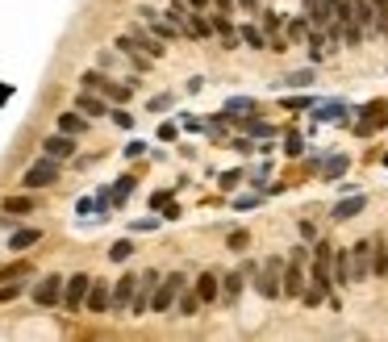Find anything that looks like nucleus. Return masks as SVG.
<instances>
[{
    "label": "nucleus",
    "mask_w": 388,
    "mask_h": 342,
    "mask_svg": "<svg viewBox=\"0 0 388 342\" xmlns=\"http://www.w3.org/2000/svg\"><path fill=\"white\" fill-rule=\"evenodd\" d=\"M54 180H59V159H50V155H46V159H38V163H29V167H25L21 188H25V192H29V188H50Z\"/></svg>",
    "instance_id": "nucleus-1"
},
{
    "label": "nucleus",
    "mask_w": 388,
    "mask_h": 342,
    "mask_svg": "<svg viewBox=\"0 0 388 342\" xmlns=\"http://www.w3.org/2000/svg\"><path fill=\"white\" fill-rule=\"evenodd\" d=\"M159 272H142L138 276V284H134V297H130V313L134 318H142L146 309H150V297H155V288H159Z\"/></svg>",
    "instance_id": "nucleus-2"
},
{
    "label": "nucleus",
    "mask_w": 388,
    "mask_h": 342,
    "mask_svg": "<svg viewBox=\"0 0 388 342\" xmlns=\"http://www.w3.org/2000/svg\"><path fill=\"white\" fill-rule=\"evenodd\" d=\"M188 284V276H167V280H159V288H155V297H150V309L155 313H167L171 305H176V297H180V288Z\"/></svg>",
    "instance_id": "nucleus-3"
},
{
    "label": "nucleus",
    "mask_w": 388,
    "mask_h": 342,
    "mask_svg": "<svg viewBox=\"0 0 388 342\" xmlns=\"http://www.w3.org/2000/svg\"><path fill=\"white\" fill-rule=\"evenodd\" d=\"M280 276H284V263L280 259H267L263 272H259V280H255V288L272 301V297H280Z\"/></svg>",
    "instance_id": "nucleus-4"
},
{
    "label": "nucleus",
    "mask_w": 388,
    "mask_h": 342,
    "mask_svg": "<svg viewBox=\"0 0 388 342\" xmlns=\"http://www.w3.org/2000/svg\"><path fill=\"white\" fill-rule=\"evenodd\" d=\"M59 297H63V276H42V284L33 288V305L54 309V305H59Z\"/></svg>",
    "instance_id": "nucleus-5"
},
{
    "label": "nucleus",
    "mask_w": 388,
    "mask_h": 342,
    "mask_svg": "<svg viewBox=\"0 0 388 342\" xmlns=\"http://www.w3.org/2000/svg\"><path fill=\"white\" fill-rule=\"evenodd\" d=\"M351 276L355 280H368L372 276V242H355L351 247Z\"/></svg>",
    "instance_id": "nucleus-6"
},
{
    "label": "nucleus",
    "mask_w": 388,
    "mask_h": 342,
    "mask_svg": "<svg viewBox=\"0 0 388 342\" xmlns=\"http://www.w3.org/2000/svg\"><path fill=\"white\" fill-rule=\"evenodd\" d=\"M305 293V276H301V259H293L280 276V297H301Z\"/></svg>",
    "instance_id": "nucleus-7"
},
{
    "label": "nucleus",
    "mask_w": 388,
    "mask_h": 342,
    "mask_svg": "<svg viewBox=\"0 0 388 342\" xmlns=\"http://www.w3.org/2000/svg\"><path fill=\"white\" fill-rule=\"evenodd\" d=\"M130 46H142L146 59H159V54H163V42H159L155 33H146L142 25H130Z\"/></svg>",
    "instance_id": "nucleus-8"
},
{
    "label": "nucleus",
    "mask_w": 388,
    "mask_h": 342,
    "mask_svg": "<svg viewBox=\"0 0 388 342\" xmlns=\"http://www.w3.org/2000/svg\"><path fill=\"white\" fill-rule=\"evenodd\" d=\"M42 150H46L50 159H71V155H75V138L59 130V134H50V138L42 142Z\"/></svg>",
    "instance_id": "nucleus-9"
},
{
    "label": "nucleus",
    "mask_w": 388,
    "mask_h": 342,
    "mask_svg": "<svg viewBox=\"0 0 388 342\" xmlns=\"http://www.w3.org/2000/svg\"><path fill=\"white\" fill-rule=\"evenodd\" d=\"M88 284H92V276H88V272H79V276H71V280H67V309H71V313H75V309H84Z\"/></svg>",
    "instance_id": "nucleus-10"
},
{
    "label": "nucleus",
    "mask_w": 388,
    "mask_h": 342,
    "mask_svg": "<svg viewBox=\"0 0 388 342\" xmlns=\"http://www.w3.org/2000/svg\"><path fill=\"white\" fill-rule=\"evenodd\" d=\"M134 284H138V276H121V280H117V288L109 293V309H113V313H121V309H130V297H134Z\"/></svg>",
    "instance_id": "nucleus-11"
},
{
    "label": "nucleus",
    "mask_w": 388,
    "mask_h": 342,
    "mask_svg": "<svg viewBox=\"0 0 388 342\" xmlns=\"http://www.w3.org/2000/svg\"><path fill=\"white\" fill-rule=\"evenodd\" d=\"M84 305H88V313H104L109 309V280H92L88 284V297H84Z\"/></svg>",
    "instance_id": "nucleus-12"
},
{
    "label": "nucleus",
    "mask_w": 388,
    "mask_h": 342,
    "mask_svg": "<svg viewBox=\"0 0 388 342\" xmlns=\"http://www.w3.org/2000/svg\"><path fill=\"white\" fill-rule=\"evenodd\" d=\"M104 100H113V104H125L130 100V92H134V79L130 84H117V79H100V88H96Z\"/></svg>",
    "instance_id": "nucleus-13"
},
{
    "label": "nucleus",
    "mask_w": 388,
    "mask_h": 342,
    "mask_svg": "<svg viewBox=\"0 0 388 342\" xmlns=\"http://www.w3.org/2000/svg\"><path fill=\"white\" fill-rule=\"evenodd\" d=\"M75 104H79V113H88V117H104V113H109V100H104L100 92H88V88L79 92Z\"/></svg>",
    "instance_id": "nucleus-14"
},
{
    "label": "nucleus",
    "mask_w": 388,
    "mask_h": 342,
    "mask_svg": "<svg viewBox=\"0 0 388 342\" xmlns=\"http://www.w3.org/2000/svg\"><path fill=\"white\" fill-rule=\"evenodd\" d=\"M196 297H201V305H209V301H217V297H222V276H213V272H205V276H196Z\"/></svg>",
    "instance_id": "nucleus-15"
},
{
    "label": "nucleus",
    "mask_w": 388,
    "mask_h": 342,
    "mask_svg": "<svg viewBox=\"0 0 388 342\" xmlns=\"http://www.w3.org/2000/svg\"><path fill=\"white\" fill-rule=\"evenodd\" d=\"M167 21L180 29V38H192V13H188V4H171L167 8Z\"/></svg>",
    "instance_id": "nucleus-16"
},
{
    "label": "nucleus",
    "mask_w": 388,
    "mask_h": 342,
    "mask_svg": "<svg viewBox=\"0 0 388 342\" xmlns=\"http://www.w3.org/2000/svg\"><path fill=\"white\" fill-rule=\"evenodd\" d=\"M330 263H334V284H355V276H351V251H339Z\"/></svg>",
    "instance_id": "nucleus-17"
},
{
    "label": "nucleus",
    "mask_w": 388,
    "mask_h": 342,
    "mask_svg": "<svg viewBox=\"0 0 388 342\" xmlns=\"http://www.w3.org/2000/svg\"><path fill=\"white\" fill-rule=\"evenodd\" d=\"M305 17H309V25H330L334 21V13L326 8V0H305Z\"/></svg>",
    "instance_id": "nucleus-18"
},
{
    "label": "nucleus",
    "mask_w": 388,
    "mask_h": 342,
    "mask_svg": "<svg viewBox=\"0 0 388 342\" xmlns=\"http://www.w3.org/2000/svg\"><path fill=\"white\" fill-rule=\"evenodd\" d=\"M364 205H368V196H347V201H339V205H334V217H339V221H347V217L364 213Z\"/></svg>",
    "instance_id": "nucleus-19"
},
{
    "label": "nucleus",
    "mask_w": 388,
    "mask_h": 342,
    "mask_svg": "<svg viewBox=\"0 0 388 342\" xmlns=\"http://www.w3.org/2000/svg\"><path fill=\"white\" fill-rule=\"evenodd\" d=\"M372 276H380V280L388 276V247H385V238L372 242Z\"/></svg>",
    "instance_id": "nucleus-20"
},
{
    "label": "nucleus",
    "mask_w": 388,
    "mask_h": 342,
    "mask_svg": "<svg viewBox=\"0 0 388 342\" xmlns=\"http://www.w3.org/2000/svg\"><path fill=\"white\" fill-rule=\"evenodd\" d=\"M313 117H318V121H339V117H347V104H343V100H326V104L313 109Z\"/></svg>",
    "instance_id": "nucleus-21"
},
{
    "label": "nucleus",
    "mask_w": 388,
    "mask_h": 342,
    "mask_svg": "<svg viewBox=\"0 0 388 342\" xmlns=\"http://www.w3.org/2000/svg\"><path fill=\"white\" fill-rule=\"evenodd\" d=\"M8 217H21V213H33V196H4V205H0Z\"/></svg>",
    "instance_id": "nucleus-22"
},
{
    "label": "nucleus",
    "mask_w": 388,
    "mask_h": 342,
    "mask_svg": "<svg viewBox=\"0 0 388 342\" xmlns=\"http://www.w3.org/2000/svg\"><path fill=\"white\" fill-rule=\"evenodd\" d=\"M33 242H42V230H33V226H29V230H17V234L8 238V247H13V251H29Z\"/></svg>",
    "instance_id": "nucleus-23"
},
{
    "label": "nucleus",
    "mask_w": 388,
    "mask_h": 342,
    "mask_svg": "<svg viewBox=\"0 0 388 342\" xmlns=\"http://www.w3.org/2000/svg\"><path fill=\"white\" fill-rule=\"evenodd\" d=\"M59 130L75 138V134H84V130H88V121H84L79 113H59Z\"/></svg>",
    "instance_id": "nucleus-24"
},
{
    "label": "nucleus",
    "mask_w": 388,
    "mask_h": 342,
    "mask_svg": "<svg viewBox=\"0 0 388 342\" xmlns=\"http://www.w3.org/2000/svg\"><path fill=\"white\" fill-rule=\"evenodd\" d=\"M238 38H242L247 46H255V50H263V46H267V33H263L259 25H242V29H238Z\"/></svg>",
    "instance_id": "nucleus-25"
},
{
    "label": "nucleus",
    "mask_w": 388,
    "mask_h": 342,
    "mask_svg": "<svg viewBox=\"0 0 388 342\" xmlns=\"http://www.w3.org/2000/svg\"><path fill=\"white\" fill-rule=\"evenodd\" d=\"M247 113H255V100H251V96H234V100H226V117H247Z\"/></svg>",
    "instance_id": "nucleus-26"
},
{
    "label": "nucleus",
    "mask_w": 388,
    "mask_h": 342,
    "mask_svg": "<svg viewBox=\"0 0 388 342\" xmlns=\"http://www.w3.org/2000/svg\"><path fill=\"white\" fill-rule=\"evenodd\" d=\"M176 309H180V318H192V313L201 309V297H196V293H184V288H180V297H176Z\"/></svg>",
    "instance_id": "nucleus-27"
},
{
    "label": "nucleus",
    "mask_w": 388,
    "mask_h": 342,
    "mask_svg": "<svg viewBox=\"0 0 388 342\" xmlns=\"http://www.w3.org/2000/svg\"><path fill=\"white\" fill-rule=\"evenodd\" d=\"M372 25H376V33L388 38V0H372Z\"/></svg>",
    "instance_id": "nucleus-28"
},
{
    "label": "nucleus",
    "mask_w": 388,
    "mask_h": 342,
    "mask_svg": "<svg viewBox=\"0 0 388 342\" xmlns=\"http://www.w3.org/2000/svg\"><path fill=\"white\" fill-rule=\"evenodd\" d=\"M130 255H134V242H130V238H121V242H113V251H109V259H113V263H125Z\"/></svg>",
    "instance_id": "nucleus-29"
},
{
    "label": "nucleus",
    "mask_w": 388,
    "mask_h": 342,
    "mask_svg": "<svg viewBox=\"0 0 388 342\" xmlns=\"http://www.w3.org/2000/svg\"><path fill=\"white\" fill-rule=\"evenodd\" d=\"M222 293L234 301V297L242 293V272H234V276H222Z\"/></svg>",
    "instance_id": "nucleus-30"
},
{
    "label": "nucleus",
    "mask_w": 388,
    "mask_h": 342,
    "mask_svg": "<svg viewBox=\"0 0 388 342\" xmlns=\"http://www.w3.org/2000/svg\"><path fill=\"white\" fill-rule=\"evenodd\" d=\"M213 33V25H209V17H201V13H192V42L196 38H209Z\"/></svg>",
    "instance_id": "nucleus-31"
},
{
    "label": "nucleus",
    "mask_w": 388,
    "mask_h": 342,
    "mask_svg": "<svg viewBox=\"0 0 388 342\" xmlns=\"http://www.w3.org/2000/svg\"><path fill=\"white\" fill-rule=\"evenodd\" d=\"M326 46H330V42H326V33H309V59H313V63L326 54Z\"/></svg>",
    "instance_id": "nucleus-32"
},
{
    "label": "nucleus",
    "mask_w": 388,
    "mask_h": 342,
    "mask_svg": "<svg viewBox=\"0 0 388 342\" xmlns=\"http://www.w3.org/2000/svg\"><path fill=\"white\" fill-rule=\"evenodd\" d=\"M247 134H251V138H272V125L259 121V117H247Z\"/></svg>",
    "instance_id": "nucleus-33"
},
{
    "label": "nucleus",
    "mask_w": 388,
    "mask_h": 342,
    "mask_svg": "<svg viewBox=\"0 0 388 342\" xmlns=\"http://www.w3.org/2000/svg\"><path fill=\"white\" fill-rule=\"evenodd\" d=\"M347 171V155H334V159H326V180H339Z\"/></svg>",
    "instance_id": "nucleus-34"
},
{
    "label": "nucleus",
    "mask_w": 388,
    "mask_h": 342,
    "mask_svg": "<svg viewBox=\"0 0 388 342\" xmlns=\"http://www.w3.org/2000/svg\"><path fill=\"white\" fill-rule=\"evenodd\" d=\"M305 33H309V17H297V21H288V38H293V42H301Z\"/></svg>",
    "instance_id": "nucleus-35"
},
{
    "label": "nucleus",
    "mask_w": 388,
    "mask_h": 342,
    "mask_svg": "<svg viewBox=\"0 0 388 342\" xmlns=\"http://www.w3.org/2000/svg\"><path fill=\"white\" fill-rule=\"evenodd\" d=\"M284 84L288 88H309L313 84V71H293V75H284Z\"/></svg>",
    "instance_id": "nucleus-36"
},
{
    "label": "nucleus",
    "mask_w": 388,
    "mask_h": 342,
    "mask_svg": "<svg viewBox=\"0 0 388 342\" xmlns=\"http://www.w3.org/2000/svg\"><path fill=\"white\" fill-rule=\"evenodd\" d=\"M130 192H134V176H121V184L113 188V205H121V201H125Z\"/></svg>",
    "instance_id": "nucleus-37"
},
{
    "label": "nucleus",
    "mask_w": 388,
    "mask_h": 342,
    "mask_svg": "<svg viewBox=\"0 0 388 342\" xmlns=\"http://www.w3.org/2000/svg\"><path fill=\"white\" fill-rule=\"evenodd\" d=\"M247 247H251V234L247 230H234L230 234V251H247Z\"/></svg>",
    "instance_id": "nucleus-38"
},
{
    "label": "nucleus",
    "mask_w": 388,
    "mask_h": 342,
    "mask_svg": "<svg viewBox=\"0 0 388 342\" xmlns=\"http://www.w3.org/2000/svg\"><path fill=\"white\" fill-rule=\"evenodd\" d=\"M21 276H29V263H13V267L0 272V280H21Z\"/></svg>",
    "instance_id": "nucleus-39"
},
{
    "label": "nucleus",
    "mask_w": 388,
    "mask_h": 342,
    "mask_svg": "<svg viewBox=\"0 0 388 342\" xmlns=\"http://www.w3.org/2000/svg\"><path fill=\"white\" fill-rule=\"evenodd\" d=\"M100 79H104L100 71H84V88H88V92H96V88H100Z\"/></svg>",
    "instance_id": "nucleus-40"
},
{
    "label": "nucleus",
    "mask_w": 388,
    "mask_h": 342,
    "mask_svg": "<svg viewBox=\"0 0 388 342\" xmlns=\"http://www.w3.org/2000/svg\"><path fill=\"white\" fill-rule=\"evenodd\" d=\"M284 150H288V155H301V150H305V138H301V134H288V146H284Z\"/></svg>",
    "instance_id": "nucleus-41"
},
{
    "label": "nucleus",
    "mask_w": 388,
    "mask_h": 342,
    "mask_svg": "<svg viewBox=\"0 0 388 342\" xmlns=\"http://www.w3.org/2000/svg\"><path fill=\"white\" fill-rule=\"evenodd\" d=\"M17 293H21V284H17V280H8V284H4V288H0V301H13V297H17Z\"/></svg>",
    "instance_id": "nucleus-42"
},
{
    "label": "nucleus",
    "mask_w": 388,
    "mask_h": 342,
    "mask_svg": "<svg viewBox=\"0 0 388 342\" xmlns=\"http://www.w3.org/2000/svg\"><path fill=\"white\" fill-rule=\"evenodd\" d=\"M263 29L276 33V29H280V13H263Z\"/></svg>",
    "instance_id": "nucleus-43"
},
{
    "label": "nucleus",
    "mask_w": 388,
    "mask_h": 342,
    "mask_svg": "<svg viewBox=\"0 0 388 342\" xmlns=\"http://www.w3.org/2000/svg\"><path fill=\"white\" fill-rule=\"evenodd\" d=\"M113 121H117L121 130H130V125H134V117H130V113H121V109H113Z\"/></svg>",
    "instance_id": "nucleus-44"
},
{
    "label": "nucleus",
    "mask_w": 388,
    "mask_h": 342,
    "mask_svg": "<svg viewBox=\"0 0 388 342\" xmlns=\"http://www.w3.org/2000/svg\"><path fill=\"white\" fill-rule=\"evenodd\" d=\"M142 150H146V142H138V138H134V142H130V146H125V159H138V155H142Z\"/></svg>",
    "instance_id": "nucleus-45"
},
{
    "label": "nucleus",
    "mask_w": 388,
    "mask_h": 342,
    "mask_svg": "<svg viewBox=\"0 0 388 342\" xmlns=\"http://www.w3.org/2000/svg\"><path fill=\"white\" fill-rule=\"evenodd\" d=\"M163 205H171V192H155L150 196V209H163Z\"/></svg>",
    "instance_id": "nucleus-46"
},
{
    "label": "nucleus",
    "mask_w": 388,
    "mask_h": 342,
    "mask_svg": "<svg viewBox=\"0 0 388 342\" xmlns=\"http://www.w3.org/2000/svg\"><path fill=\"white\" fill-rule=\"evenodd\" d=\"M167 104H171V96H155V100H150V113H163Z\"/></svg>",
    "instance_id": "nucleus-47"
},
{
    "label": "nucleus",
    "mask_w": 388,
    "mask_h": 342,
    "mask_svg": "<svg viewBox=\"0 0 388 342\" xmlns=\"http://www.w3.org/2000/svg\"><path fill=\"white\" fill-rule=\"evenodd\" d=\"M234 150H242V155H251V150H255V142H251V138H234Z\"/></svg>",
    "instance_id": "nucleus-48"
},
{
    "label": "nucleus",
    "mask_w": 388,
    "mask_h": 342,
    "mask_svg": "<svg viewBox=\"0 0 388 342\" xmlns=\"http://www.w3.org/2000/svg\"><path fill=\"white\" fill-rule=\"evenodd\" d=\"M238 180H242V176H238V171H226V176H222V188H226V192H230V188H234V184H238Z\"/></svg>",
    "instance_id": "nucleus-49"
},
{
    "label": "nucleus",
    "mask_w": 388,
    "mask_h": 342,
    "mask_svg": "<svg viewBox=\"0 0 388 342\" xmlns=\"http://www.w3.org/2000/svg\"><path fill=\"white\" fill-rule=\"evenodd\" d=\"M213 4H217L222 13H230V8H234V0H213Z\"/></svg>",
    "instance_id": "nucleus-50"
},
{
    "label": "nucleus",
    "mask_w": 388,
    "mask_h": 342,
    "mask_svg": "<svg viewBox=\"0 0 388 342\" xmlns=\"http://www.w3.org/2000/svg\"><path fill=\"white\" fill-rule=\"evenodd\" d=\"M385 163H388V155H385Z\"/></svg>",
    "instance_id": "nucleus-51"
}]
</instances>
